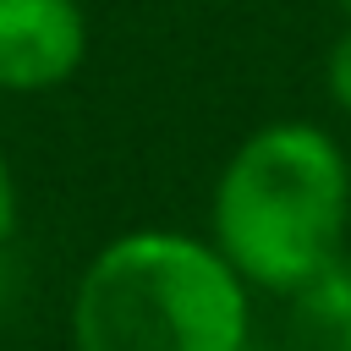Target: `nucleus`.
<instances>
[{"label":"nucleus","mask_w":351,"mask_h":351,"mask_svg":"<svg viewBox=\"0 0 351 351\" xmlns=\"http://www.w3.org/2000/svg\"><path fill=\"white\" fill-rule=\"evenodd\" d=\"M16 230H22V186L11 170V154L0 148V252L16 247Z\"/></svg>","instance_id":"obj_6"},{"label":"nucleus","mask_w":351,"mask_h":351,"mask_svg":"<svg viewBox=\"0 0 351 351\" xmlns=\"http://www.w3.org/2000/svg\"><path fill=\"white\" fill-rule=\"evenodd\" d=\"M225 263L263 296H291L351 247V154L307 121L252 126L208 186V230Z\"/></svg>","instance_id":"obj_1"},{"label":"nucleus","mask_w":351,"mask_h":351,"mask_svg":"<svg viewBox=\"0 0 351 351\" xmlns=\"http://www.w3.org/2000/svg\"><path fill=\"white\" fill-rule=\"evenodd\" d=\"M340 5H346V16H351V0H340Z\"/></svg>","instance_id":"obj_7"},{"label":"nucleus","mask_w":351,"mask_h":351,"mask_svg":"<svg viewBox=\"0 0 351 351\" xmlns=\"http://www.w3.org/2000/svg\"><path fill=\"white\" fill-rule=\"evenodd\" d=\"M82 0H0V99H38L88 66Z\"/></svg>","instance_id":"obj_3"},{"label":"nucleus","mask_w":351,"mask_h":351,"mask_svg":"<svg viewBox=\"0 0 351 351\" xmlns=\"http://www.w3.org/2000/svg\"><path fill=\"white\" fill-rule=\"evenodd\" d=\"M324 93H329V104L351 121V16H346V27L329 38V49H324Z\"/></svg>","instance_id":"obj_5"},{"label":"nucleus","mask_w":351,"mask_h":351,"mask_svg":"<svg viewBox=\"0 0 351 351\" xmlns=\"http://www.w3.org/2000/svg\"><path fill=\"white\" fill-rule=\"evenodd\" d=\"M252 285L225 252L176 225H137L110 236L71 280V351H247Z\"/></svg>","instance_id":"obj_2"},{"label":"nucleus","mask_w":351,"mask_h":351,"mask_svg":"<svg viewBox=\"0 0 351 351\" xmlns=\"http://www.w3.org/2000/svg\"><path fill=\"white\" fill-rule=\"evenodd\" d=\"M285 302V351H351V247Z\"/></svg>","instance_id":"obj_4"}]
</instances>
